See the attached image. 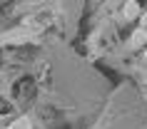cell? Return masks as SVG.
Returning a JSON list of instances; mask_svg holds the SVG:
<instances>
[{
	"mask_svg": "<svg viewBox=\"0 0 147 129\" xmlns=\"http://www.w3.org/2000/svg\"><path fill=\"white\" fill-rule=\"evenodd\" d=\"M132 47H147V30L137 27V30L132 32V40H130Z\"/></svg>",
	"mask_w": 147,
	"mask_h": 129,
	"instance_id": "7a4b0ae2",
	"label": "cell"
},
{
	"mask_svg": "<svg viewBox=\"0 0 147 129\" xmlns=\"http://www.w3.org/2000/svg\"><path fill=\"white\" fill-rule=\"evenodd\" d=\"M15 129H30V122H28V119H20V122H15Z\"/></svg>",
	"mask_w": 147,
	"mask_h": 129,
	"instance_id": "3957f363",
	"label": "cell"
},
{
	"mask_svg": "<svg viewBox=\"0 0 147 129\" xmlns=\"http://www.w3.org/2000/svg\"><path fill=\"white\" fill-rule=\"evenodd\" d=\"M140 27H142V30H147V13H142V15H140Z\"/></svg>",
	"mask_w": 147,
	"mask_h": 129,
	"instance_id": "277c9868",
	"label": "cell"
},
{
	"mask_svg": "<svg viewBox=\"0 0 147 129\" xmlns=\"http://www.w3.org/2000/svg\"><path fill=\"white\" fill-rule=\"evenodd\" d=\"M145 62H147V47H145Z\"/></svg>",
	"mask_w": 147,
	"mask_h": 129,
	"instance_id": "5b68a950",
	"label": "cell"
},
{
	"mask_svg": "<svg viewBox=\"0 0 147 129\" xmlns=\"http://www.w3.org/2000/svg\"><path fill=\"white\" fill-rule=\"evenodd\" d=\"M122 13H125V17H130V20H132V17H140V15H142V10H140V3H137V0H125V10H122Z\"/></svg>",
	"mask_w": 147,
	"mask_h": 129,
	"instance_id": "6da1fadb",
	"label": "cell"
}]
</instances>
